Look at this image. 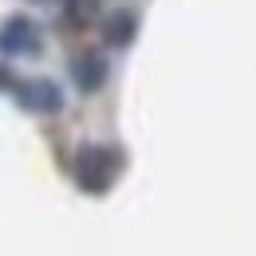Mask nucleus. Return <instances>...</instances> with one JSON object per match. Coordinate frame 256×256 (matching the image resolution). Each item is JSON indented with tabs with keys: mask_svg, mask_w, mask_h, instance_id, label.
I'll return each mask as SVG.
<instances>
[{
	"mask_svg": "<svg viewBox=\"0 0 256 256\" xmlns=\"http://www.w3.org/2000/svg\"><path fill=\"white\" fill-rule=\"evenodd\" d=\"M118 150H110V146H87L79 162H75V178H79V190L87 193H106L114 186V178H118Z\"/></svg>",
	"mask_w": 256,
	"mask_h": 256,
	"instance_id": "obj_1",
	"label": "nucleus"
},
{
	"mask_svg": "<svg viewBox=\"0 0 256 256\" xmlns=\"http://www.w3.org/2000/svg\"><path fill=\"white\" fill-rule=\"evenodd\" d=\"M36 48H40V40H36L32 20L16 16V20L4 24V32H0V52L4 56H20V52H36Z\"/></svg>",
	"mask_w": 256,
	"mask_h": 256,
	"instance_id": "obj_2",
	"label": "nucleus"
},
{
	"mask_svg": "<svg viewBox=\"0 0 256 256\" xmlns=\"http://www.w3.org/2000/svg\"><path fill=\"white\" fill-rule=\"evenodd\" d=\"M20 102H24L28 110L52 114V110H60V106H64V95L56 91V83H48V79H36V83H24V87H20Z\"/></svg>",
	"mask_w": 256,
	"mask_h": 256,
	"instance_id": "obj_3",
	"label": "nucleus"
},
{
	"mask_svg": "<svg viewBox=\"0 0 256 256\" xmlns=\"http://www.w3.org/2000/svg\"><path fill=\"white\" fill-rule=\"evenodd\" d=\"M71 75H75V83H79L83 91H98V87L106 83V60H102V56H83V60H75Z\"/></svg>",
	"mask_w": 256,
	"mask_h": 256,
	"instance_id": "obj_4",
	"label": "nucleus"
},
{
	"mask_svg": "<svg viewBox=\"0 0 256 256\" xmlns=\"http://www.w3.org/2000/svg\"><path fill=\"white\" fill-rule=\"evenodd\" d=\"M134 28H138L134 12H114V16L106 20V44H114V48H126L130 40H134Z\"/></svg>",
	"mask_w": 256,
	"mask_h": 256,
	"instance_id": "obj_5",
	"label": "nucleus"
},
{
	"mask_svg": "<svg viewBox=\"0 0 256 256\" xmlns=\"http://www.w3.org/2000/svg\"><path fill=\"white\" fill-rule=\"evenodd\" d=\"M64 16H67V24L83 28L87 20L98 16V0H64Z\"/></svg>",
	"mask_w": 256,
	"mask_h": 256,
	"instance_id": "obj_6",
	"label": "nucleus"
}]
</instances>
